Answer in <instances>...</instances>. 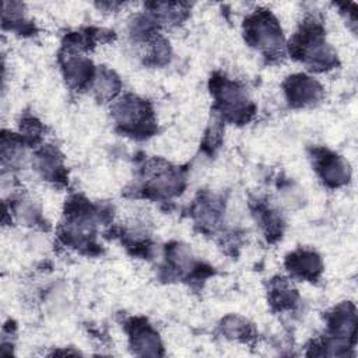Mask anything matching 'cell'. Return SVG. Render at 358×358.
Masks as SVG:
<instances>
[{
    "label": "cell",
    "mask_w": 358,
    "mask_h": 358,
    "mask_svg": "<svg viewBox=\"0 0 358 358\" xmlns=\"http://www.w3.org/2000/svg\"><path fill=\"white\" fill-rule=\"evenodd\" d=\"M324 28L316 17H308L292 35L289 55L305 64L310 71H329L338 66V57L333 46L326 41Z\"/></svg>",
    "instance_id": "obj_1"
},
{
    "label": "cell",
    "mask_w": 358,
    "mask_h": 358,
    "mask_svg": "<svg viewBox=\"0 0 358 358\" xmlns=\"http://www.w3.org/2000/svg\"><path fill=\"white\" fill-rule=\"evenodd\" d=\"M210 88L214 98V109L222 120L234 124H245L252 120L256 106L241 83L222 74H214Z\"/></svg>",
    "instance_id": "obj_2"
},
{
    "label": "cell",
    "mask_w": 358,
    "mask_h": 358,
    "mask_svg": "<svg viewBox=\"0 0 358 358\" xmlns=\"http://www.w3.org/2000/svg\"><path fill=\"white\" fill-rule=\"evenodd\" d=\"M112 119L122 134L137 140L148 138L157 131L152 105L134 94H126L113 101Z\"/></svg>",
    "instance_id": "obj_3"
},
{
    "label": "cell",
    "mask_w": 358,
    "mask_h": 358,
    "mask_svg": "<svg viewBox=\"0 0 358 358\" xmlns=\"http://www.w3.org/2000/svg\"><path fill=\"white\" fill-rule=\"evenodd\" d=\"M243 38L264 57L274 60L284 55L285 38L277 17L267 8H257L243 21Z\"/></svg>",
    "instance_id": "obj_4"
},
{
    "label": "cell",
    "mask_w": 358,
    "mask_h": 358,
    "mask_svg": "<svg viewBox=\"0 0 358 358\" xmlns=\"http://www.w3.org/2000/svg\"><path fill=\"white\" fill-rule=\"evenodd\" d=\"M186 186V178L182 169L162 161H152L145 168L144 192L154 199H172L179 196Z\"/></svg>",
    "instance_id": "obj_5"
},
{
    "label": "cell",
    "mask_w": 358,
    "mask_h": 358,
    "mask_svg": "<svg viewBox=\"0 0 358 358\" xmlns=\"http://www.w3.org/2000/svg\"><path fill=\"white\" fill-rule=\"evenodd\" d=\"M165 267L171 275L192 281H200L210 273V267L199 262L192 249L182 242H171L165 246Z\"/></svg>",
    "instance_id": "obj_6"
},
{
    "label": "cell",
    "mask_w": 358,
    "mask_h": 358,
    "mask_svg": "<svg viewBox=\"0 0 358 358\" xmlns=\"http://www.w3.org/2000/svg\"><path fill=\"white\" fill-rule=\"evenodd\" d=\"M312 161L313 168L324 186L338 189L350 183L352 171L350 162L344 157L327 148H313Z\"/></svg>",
    "instance_id": "obj_7"
},
{
    "label": "cell",
    "mask_w": 358,
    "mask_h": 358,
    "mask_svg": "<svg viewBox=\"0 0 358 358\" xmlns=\"http://www.w3.org/2000/svg\"><path fill=\"white\" fill-rule=\"evenodd\" d=\"M282 91L287 103L294 109L316 106L324 96L322 84L305 73L288 76L282 83Z\"/></svg>",
    "instance_id": "obj_8"
},
{
    "label": "cell",
    "mask_w": 358,
    "mask_h": 358,
    "mask_svg": "<svg viewBox=\"0 0 358 358\" xmlns=\"http://www.w3.org/2000/svg\"><path fill=\"white\" fill-rule=\"evenodd\" d=\"M129 345L138 357H162L164 344L155 327L145 317H130L124 323Z\"/></svg>",
    "instance_id": "obj_9"
},
{
    "label": "cell",
    "mask_w": 358,
    "mask_h": 358,
    "mask_svg": "<svg viewBox=\"0 0 358 358\" xmlns=\"http://www.w3.org/2000/svg\"><path fill=\"white\" fill-rule=\"evenodd\" d=\"M327 331L330 338L338 340L348 345H355L357 338V309L350 301L336 305L326 315Z\"/></svg>",
    "instance_id": "obj_10"
},
{
    "label": "cell",
    "mask_w": 358,
    "mask_h": 358,
    "mask_svg": "<svg viewBox=\"0 0 358 358\" xmlns=\"http://www.w3.org/2000/svg\"><path fill=\"white\" fill-rule=\"evenodd\" d=\"M60 69L67 85L74 91L90 90L96 73L94 63L81 53L63 52L60 56Z\"/></svg>",
    "instance_id": "obj_11"
},
{
    "label": "cell",
    "mask_w": 358,
    "mask_h": 358,
    "mask_svg": "<svg viewBox=\"0 0 358 358\" xmlns=\"http://www.w3.org/2000/svg\"><path fill=\"white\" fill-rule=\"evenodd\" d=\"M32 166L35 172L46 182L56 185L67 183V168L64 158L57 147L45 144L35 150L32 155Z\"/></svg>",
    "instance_id": "obj_12"
},
{
    "label": "cell",
    "mask_w": 358,
    "mask_h": 358,
    "mask_svg": "<svg viewBox=\"0 0 358 358\" xmlns=\"http://www.w3.org/2000/svg\"><path fill=\"white\" fill-rule=\"evenodd\" d=\"M284 266L291 277L301 281L315 282L323 273V260L313 249L299 248L288 253L284 259Z\"/></svg>",
    "instance_id": "obj_13"
},
{
    "label": "cell",
    "mask_w": 358,
    "mask_h": 358,
    "mask_svg": "<svg viewBox=\"0 0 358 358\" xmlns=\"http://www.w3.org/2000/svg\"><path fill=\"white\" fill-rule=\"evenodd\" d=\"M224 206L221 200L210 193H201L192 207V217L204 232H214L222 220Z\"/></svg>",
    "instance_id": "obj_14"
},
{
    "label": "cell",
    "mask_w": 358,
    "mask_h": 358,
    "mask_svg": "<svg viewBox=\"0 0 358 358\" xmlns=\"http://www.w3.org/2000/svg\"><path fill=\"white\" fill-rule=\"evenodd\" d=\"M267 301L274 312L294 310L299 303V294L289 278L278 275L268 282Z\"/></svg>",
    "instance_id": "obj_15"
},
{
    "label": "cell",
    "mask_w": 358,
    "mask_h": 358,
    "mask_svg": "<svg viewBox=\"0 0 358 358\" xmlns=\"http://www.w3.org/2000/svg\"><path fill=\"white\" fill-rule=\"evenodd\" d=\"M29 140L21 133H11L3 130L1 133V164L4 169H20L25 165L27 147Z\"/></svg>",
    "instance_id": "obj_16"
},
{
    "label": "cell",
    "mask_w": 358,
    "mask_h": 358,
    "mask_svg": "<svg viewBox=\"0 0 358 358\" xmlns=\"http://www.w3.org/2000/svg\"><path fill=\"white\" fill-rule=\"evenodd\" d=\"M8 210H10V217L13 215L21 225L31 227V228H41V229L46 228L48 225L38 203L27 194L14 196Z\"/></svg>",
    "instance_id": "obj_17"
},
{
    "label": "cell",
    "mask_w": 358,
    "mask_h": 358,
    "mask_svg": "<svg viewBox=\"0 0 358 358\" xmlns=\"http://www.w3.org/2000/svg\"><path fill=\"white\" fill-rule=\"evenodd\" d=\"M90 90L98 101L113 102L122 90V81L112 69L106 66H98Z\"/></svg>",
    "instance_id": "obj_18"
},
{
    "label": "cell",
    "mask_w": 358,
    "mask_h": 358,
    "mask_svg": "<svg viewBox=\"0 0 358 358\" xmlns=\"http://www.w3.org/2000/svg\"><path fill=\"white\" fill-rule=\"evenodd\" d=\"M1 24L3 29L18 35H32L35 32L34 24L27 18L25 6L20 1H3Z\"/></svg>",
    "instance_id": "obj_19"
},
{
    "label": "cell",
    "mask_w": 358,
    "mask_h": 358,
    "mask_svg": "<svg viewBox=\"0 0 358 358\" xmlns=\"http://www.w3.org/2000/svg\"><path fill=\"white\" fill-rule=\"evenodd\" d=\"M148 13L155 18V21L161 25H179L183 20H186L189 14L187 3L178 1H157L147 4Z\"/></svg>",
    "instance_id": "obj_20"
},
{
    "label": "cell",
    "mask_w": 358,
    "mask_h": 358,
    "mask_svg": "<svg viewBox=\"0 0 358 358\" xmlns=\"http://www.w3.org/2000/svg\"><path fill=\"white\" fill-rule=\"evenodd\" d=\"M222 336L232 341L249 344L256 338L255 326L245 317L238 315H228L220 323Z\"/></svg>",
    "instance_id": "obj_21"
},
{
    "label": "cell",
    "mask_w": 358,
    "mask_h": 358,
    "mask_svg": "<svg viewBox=\"0 0 358 358\" xmlns=\"http://www.w3.org/2000/svg\"><path fill=\"white\" fill-rule=\"evenodd\" d=\"M253 214L268 241L273 242L281 236L284 222L275 210H273L264 201L256 200V204L253 207Z\"/></svg>",
    "instance_id": "obj_22"
},
{
    "label": "cell",
    "mask_w": 358,
    "mask_h": 358,
    "mask_svg": "<svg viewBox=\"0 0 358 358\" xmlns=\"http://www.w3.org/2000/svg\"><path fill=\"white\" fill-rule=\"evenodd\" d=\"M171 56H172V50H171L169 42L159 35L150 45H147L144 62L150 66H164L169 63Z\"/></svg>",
    "instance_id": "obj_23"
},
{
    "label": "cell",
    "mask_w": 358,
    "mask_h": 358,
    "mask_svg": "<svg viewBox=\"0 0 358 358\" xmlns=\"http://www.w3.org/2000/svg\"><path fill=\"white\" fill-rule=\"evenodd\" d=\"M280 199L282 200V203L289 207V208H295L298 206L302 204L303 201V196H302V190L299 187H296L292 183H288L285 186H281L280 190Z\"/></svg>",
    "instance_id": "obj_24"
},
{
    "label": "cell",
    "mask_w": 358,
    "mask_h": 358,
    "mask_svg": "<svg viewBox=\"0 0 358 358\" xmlns=\"http://www.w3.org/2000/svg\"><path fill=\"white\" fill-rule=\"evenodd\" d=\"M340 7V14L343 15L344 21L348 24L350 29L352 32L357 31V6L355 3H345V4H337Z\"/></svg>",
    "instance_id": "obj_25"
}]
</instances>
